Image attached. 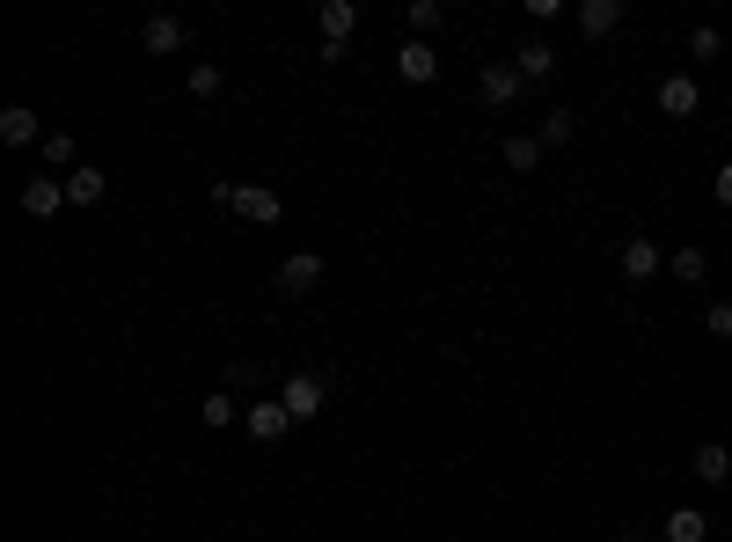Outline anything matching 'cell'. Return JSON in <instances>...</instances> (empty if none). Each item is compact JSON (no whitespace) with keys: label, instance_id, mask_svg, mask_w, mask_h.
<instances>
[{"label":"cell","instance_id":"1","mask_svg":"<svg viewBox=\"0 0 732 542\" xmlns=\"http://www.w3.org/2000/svg\"><path fill=\"white\" fill-rule=\"evenodd\" d=\"M212 198H220L227 213H243L249 228H271V220H279V191H271V184H212Z\"/></svg>","mask_w":732,"mask_h":542},{"label":"cell","instance_id":"2","mask_svg":"<svg viewBox=\"0 0 732 542\" xmlns=\"http://www.w3.org/2000/svg\"><path fill=\"white\" fill-rule=\"evenodd\" d=\"M279 403H286V418H294V425H308V418H323V403H330V388H323V374H286Z\"/></svg>","mask_w":732,"mask_h":542},{"label":"cell","instance_id":"3","mask_svg":"<svg viewBox=\"0 0 732 542\" xmlns=\"http://www.w3.org/2000/svg\"><path fill=\"white\" fill-rule=\"evenodd\" d=\"M315 30H323V59H345L352 30H359V8H352V0H323V16H315Z\"/></svg>","mask_w":732,"mask_h":542},{"label":"cell","instance_id":"4","mask_svg":"<svg viewBox=\"0 0 732 542\" xmlns=\"http://www.w3.org/2000/svg\"><path fill=\"white\" fill-rule=\"evenodd\" d=\"M521 88H527V73H521V67H506V59H491V67L476 73V96H484V104H498V110L521 104Z\"/></svg>","mask_w":732,"mask_h":542},{"label":"cell","instance_id":"5","mask_svg":"<svg viewBox=\"0 0 732 542\" xmlns=\"http://www.w3.org/2000/svg\"><path fill=\"white\" fill-rule=\"evenodd\" d=\"M396 73H403L410 88H425V81L439 73V52L425 45V37H403V45H396Z\"/></svg>","mask_w":732,"mask_h":542},{"label":"cell","instance_id":"6","mask_svg":"<svg viewBox=\"0 0 732 542\" xmlns=\"http://www.w3.org/2000/svg\"><path fill=\"white\" fill-rule=\"evenodd\" d=\"M660 243H652V235H630V243H623V279L630 286H645V279H660Z\"/></svg>","mask_w":732,"mask_h":542},{"label":"cell","instance_id":"7","mask_svg":"<svg viewBox=\"0 0 732 542\" xmlns=\"http://www.w3.org/2000/svg\"><path fill=\"white\" fill-rule=\"evenodd\" d=\"M323 286V257L315 249H294V257L279 264V294H315Z\"/></svg>","mask_w":732,"mask_h":542},{"label":"cell","instance_id":"8","mask_svg":"<svg viewBox=\"0 0 732 542\" xmlns=\"http://www.w3.org/2000/svg\"><path fill=\"white\" fill-rule=\"evenodd\" d=\"M59 206H67V184H59V176H30V184H22V213H30V220H52Z\"/></svg>","mask_w":732,"mask_h":542},{"label":"cell","instance_id":"9","mask_svg":"<svg viewBox=\"0 0 732 542\" xmlns=\"http://www.w3.org/2000/svg\"><path fill=\"white\" fill-rule=\"evenodd\" d=\"M286 425H294V418H286L279 396H264V403H249V411H243V433H249V440H279Z\"/></svg>","mask_w":732,"mask_h":542},{"label":"cell","instance_id":"10","mask_svg":"<svg viewBox=\"0 0 732 542\" xmlns=\"http://www.w3.org/2000/svg\"><path fill=\"white\" fill-rule=\"evenodd\" d=\"M660 110H666V118H696V110H703V88L689 81V73H674V81H660Z\"/></svg>","mask_w":732,"mask_h":542},{"label":"cell","instance_id":"11","mask_svg":"<svg viewBox=\"0 0 732 542\" xmlns=\"http://www.w3.org/2000/svg\"><path fill=\"white\" fill-rule=\"evenodd\" d=\"M689 470H696V484H725V476H732V447H725V440H703L696 455H689Z\"/></svg>","mask_w":732,"mask_h":542},{"label":"cell","instance_id":"12","mask_svg":"<svg viewBox=\"0 0 732 542\" xmlns=\"http://www.w3.org/2000/svg\"><path fill=\"white\" fill-rule=\"evenodd\" d=\"M37 132H44V118H37L30 104H8V110H0V140H8V147H30Z\"/></svg>","mask_w":732,"mask_h":542},{"label":"cell","instance_id":"13","mask_svg":"<svg viewBox=\"0 0 732 542\" xmlns=\"http://www.w3.org/2000/svg\"><path fill=\"white\" fill-rule=\"evenodd\" d=\"M623 22V0H578V30L586 37H609Z\"/></svg>","mask_w":732,"mask_h":542},{"label":"cell","instance_id":"14","mask_svg":"<svg viewBox=\"0 0 732 542\" xmlns=\"http://www.w3.org/2000/svg\"><path fill=\"white\" fill-rule=\"evenodd\" d=\"M660 535H666V542H703V535H711V521H703L696 506H674V513L660 521Z\"/></svg>","mask_w":732,"mask_h":542},{"label":"cell","instance_id":"15","mask_svg":"<svg viewBox=\"0 0 732 542\" xmlns=\"http://www.w3.org/2000/svg\"><path fill=\"white\" fill-rule=\"evenodd\" d=\"M140 45H147V52H184V22H176V16H147Z\"/></svg>","mask_w":732,"mask_h":542},{"label":"cell","instance_id":"16","mask_svg":"<svg viewBox=\"0 0 732 542\" xmlns=\"http://www.w3.org/2000/svg\"><path fill=\"white\" fill-rule=\"evenodd\" d=\"M542 155H550V147H542V140H535V132H513V140H506V169H513V176H527V169H542Z\"/></svg>","mask_w":732,"mask_h":542},{"label":"cell","instance_id":"17","mask_svg":"<svg viewBox=\"0 0 732 542\" xmlns=\"http://www.w3.org/2000/svg\"><path fill=\"white\" fill-rule=\"evenodd\" d=\"M513 59H521V73H527V81H550V73H557V52H550L542 37H527V45H521Z\"/></svg>","mask_w":732,"mask_h":542},{"label":"cell","instance_id":"18","mask_svg":"<svg viewBox=\"0 0 732 542\" xmlns=\"http://www.w3.org/2000/svg\"><path fill=\"white\" fill-rule=\"evenodd\" d=\"M198 418H206V425H212V433H227V425L243 418V403L227 396V388H212V396H206V403H198Z\"/></svg>","mask_w":732,"mask_h":542},{"label":"cell","instance_id":"19","mask_svg":"<svg viewBox=\"0 0 732 542\" xmlns=\"http://www.w3.org/2000/svg\"><path fill=\"white\" fill-rule=\"evenodd\" d=\"M67 206H103V169H73L67 176Z\"/></svg>","mask_w":732,"mask_h":542},{"label":"cell","instance_id":"20","mask_svg":"<svg viewBox=\"0 0 732 542\" xmlns=\"http://www.w3.org/2000/svg\"><path fill=\"white\" fill-rule=\"evenodd\" d=\"M666 272H674V279H681V286H696V279H703V272H711V257H703V249H696V243H681V249H674V257H666Z\"/></svg>","mask_w":732,"mask_h":542},{"label":"cell","instance_id":"21","mask_svg":"<svg viewBox=\"0 0 732 542\" xmlns=\"http://www.w3.org/2000/svg\"><path fill=\"white\" fill-rule=\"evenodd\" d=\"M73 155H81V147H73V132H44V161H52V169L73 176Z\"/></svg>","mask_w":732,"mask_h":542},{"label":"cell","instance_id":"22","mask_svg":"<svg viewBox=\"0 0 732 542\" xmlns=\"http://www.w3.org/2000/svg\"><path fill=\"white\" fill-rule=\"evenodd\" d=\"M535 140H542V147H572V110H550Z\"/></svg>","mask_w":732,"mask_h":542},{"label":"cell","instance_id":"23","mask_svg":"<svg viewBox=\"0 0 732 542\" xmlns=\"http://www.w3.org/2000/svg\"><path fill=\"white\" fill-rule=\"evenodd\" d=\"M410 30H439V0H410Z\"/></svg>","mask_w":732,"mask_h":542},{"label":"cell","instance_id":"24","mask_svg":"<svg viewBox=\"0 0 732 542\" xmlns=\"http://www.w3.org/2000/svg\"><path fill=\"white\" fill-rule=\"evenodd\" d=\"M703 331H711V337H732V300H711V315H703Z\"/></svg>","mask_w":732,"mask_h":542},{"label":"cell","instance_id":"25","mask_svg":"<svg viewBox=\"0 0 732 542\" xmlns=\"http://www.w3.org/2000/svg\"><path fill=\"white\" fill-rule=\"evenodd\" d=\"M191 96H220V67H191Z\"/></svg>","mask_w":732,"mask_h":542},{"label":"cell","instance_id":"26","mask_svg":"<svg viewBox=\"0 0 732 542\" xmlns=\"http://www.w3.org/2000/svg\"><path fill=\"white\" fill-rule=\"evenodd\" d=\"M711 198H718V206H732V161H725V169L711 176Z\"/></svg>","mask_w":732,"mask_h":542}]
</instances>
